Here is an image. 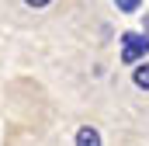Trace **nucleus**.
I'll use <instances>...</instances> for the list:
<instances>
[{"mask_svg": "<svg viewBox=\"0 0 149 146\" xmlns=\"http://www.w3.org/2000/svg\"><path fill=\"white\" fill-rule=\"evenodd\" d=\"M135 87H142V91H149V63H142V66H135Z\"/></svg>", "mask_w": 149, "mask_h": 146, "instance_id": "obj_3", "label": "nucleus"}, {"mask_svg": "<svg viewBox=\"0 0 149 146\" xmlns=\"http://www.w3.org/2000/svg\"><path fill=\"white\" fill-rule=\"evenodd\" d=\"M114 4H118V11H121V14H132V11H139V7H142V0H114Z\"/></svg>", "mask_w": 149, "mask_h": 146, "instance_id": "obj_4", "label": "nucleus"}, {"mask_svg": "<svg viewBox=\"0 0 149 146\" xmlns=\"http://www.w3.org/2000/svg\"><path fill=\"white\" fill-rule=\"evenodd\" d=\"M76 146H101V132H97L94 125H83V129L76 132Z\"/></svg>", "mask_w": 149, "mask_h": 146, "instance_id": "obj_2", "label": "nucleus"}, {"mask_svg": "<svg viewBox=\"0 0 149 146\" xmlns=\"http://www.w3.org/2000/svg\"><path fill=\"white\" fill-rule=\"evenodd\" d=\"M146 38H149V18H146Z\"/></svg>", "mask_w": 149, "mask_h": 146, "instance_id": "obj_6", "label": "nucleus"}, {"mask_svg": "<svg viewBox=\"0 0 149 146\" xmlns=\"http://www.w3.org/2000/svg\"><path fill=\"white\" fill-rule=\"evenodd\" d=\"M146 52H149V38L135 35V32L121 35V59L125 63H139V59H146Z\"/></svg>", "mask_w": 149, "mask_h": 146, "instance_id": "obj_1", "label": "nucleus"}, {"mask_svg": "<svg viewBox=\"0 0 149 146\" xmlns=\"http://www.w3.org/2000/svg\"><path fill=\"white\" fill-rule=\"evenodd\" d=\"M24 4H28V7H49L52 0H24Z\"/></svg>", "mask_w": 149, "mask_h": 146, "instance_id": "obj_5", "label": "nucleus"}]
</instances>
